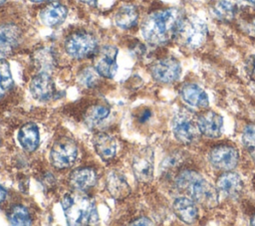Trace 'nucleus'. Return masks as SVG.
Masks as SVG:
<instances>
[{
	"mask_svg": "<svg viewBox=\"0 0 255 226\" xmlns=\"http://www.w3.org/2000/svg\"><path fill=\"white\" fill-rule=\"evenodd\" d=\"M182 12L178 8L157 10L145 17L141 24V34L151 45H162L175 38Z\"/></svg>",
	"mask_w": 255,
	"mask_h": 226,
	"instance_id": "nucleus-1",
	"label": "nucleus"
},
{
	"mask_svg": "<svg viewBox=\"0 0 255 226\" xmlns=\"http://www.w3.org/2000/svg\"><path fill=\"white\" fill-rule=\"evenodd\" d=\"M176 187L187 193L191 199L200 205L211 208L218 203V192L200 173L193 170H183L175 178Z\"/></svg>",
	"mask_w": 255,
	"mask_h": 226,
	"instance_id": "nucleus-2",
	"label": "nucleus"
},
{
	"mask_svg": "<svg viewBox=\"0 0 255 226\" xmlns=\"http://www.w3.org/2000/svg\"><path fill=\"white\" fill-rule=\"evenodd\" d=\"M62 208L69 225H91L99 221L94 200L80 190L65 194L62 199Z\"/></svg>",
	"mask_w": 255,
	"mask_h": 226,
	"instance_id": "nucleus-3",
	"label": "nucleus"
},
{
	"mask_svg": "<svg viewBox=\"0 0 255 226\" xmlns=\"http://www.w3.org/2000/svg\"><path fill=\"white\" fill-rule=\"evenodd\" d=\"M207 26L205 22L197 16L191 15L181 19L175 38L189 49L201 47L207 38Z\"/></svg>",
	"mask_w": 255,
	"mask_h": 226,
	"instance_id": "nucleus-4",
	"label": "nucleus"
},
{
	"mask_svg": "<svg viewBox=\"0 0 255 226\" xmlns=\"http://www.w3.org/2000/svg\"><path fill=\"white\" fill-rule=\"evenodd\" d=\"M98 42L88 32H76L69 36L65 42L66 53L77 60L91 57L97 52Z\"/></svg>",
	"mask_w": 255,
	"mask_h": 226,
	"instance_id": "nucleus-5",
	"label": "nucleus"
},
{
	"mask_svg": "<svg viewBox=\"0 0 255 226\" xmlns=\"http://www.w3.org/2000/svg\"><path fill=\"white\" fill-rule=\"evenodd\" d=\"M78 156V146L76 142L67 136L57 139L50 151L52 164L59 169L71 167Z\"/></svg>",
	"mask_w": 255,
	"mask_h": 226,
	"instance_id": "nucleus-6",
	"label": "nucleus"
},
{
	"mask_svg": "<svg viewBox=\"0 0 255 226\" xmlns=\"http://www.w3.org/2000/svg\"><path fill=\"white\" fill-rule=\"evenodd\" d=\"M171 128L174 137L185 144H189L195 141L199 135V128L197 121L192 116V114L187 111L178 112L172 118Z\"/></svg>",
	"mask_w": 255,
	"mask_h": 226,
	"instance_id": "nucleus-7",
	"label": "nucleus"
},
{
	"mask_svg": "<svg viewBox=\"0 0 255 226\" xmlns=\"http://www.w3.org/2000/svg\"><path fill=\"white\" fill-rule=\"evenodd\" d=\"M150 73L155 81L168 84L178 80L181 74V67L176 59L168 57L153 63Z\"/></svg>",
	"mask_w": 255,
	"mask_h": 226,
	"instance_id": "nucleus-8",
	"label": "nucleus"
},
{
	"mask_svg": "<svg viewBox=\"0 0 255 226\" xmlns=\"http://www.w3.org/2000/svg\"><path fill=\"white\" fill-rule=\"evenodd\" d=\"M118 48L113 45H107L100 49L95 59V69L104 78H114L118 71L117 64Z\"/></svg>",
	"mask_w": 255,
	"mask_h": 226,
	"instance_id": "nucleus-9",
	"label": "nucleus"
},
{
	"mask_svg": "<svg viewBox=\"0 0 255 226\" xmlns=\"http://www.w3.org/2000/svg\"><path fill=\"white\" fill-rule=\"evenodd\" d=\"M131 168L140 182H149L153 177V151L146 147L140 149L132 158Z\"/></svg>",
	"mask_w": 255,
	"mask_h": 226,
	"instance_id": "nucleus-10",
	"label": "nucleus"
},
{
	"mask_svg": "<svg viewBox=\"0 0 255 226\" xmlns=\"http://www.w3.org/2000/svg\"><path fill=\"white\" fill-rule=\"evenodd\" d=\"M239 159L237 150L229 145H218L212 148L209 153L211 164L220 170L230 171L236 167Z\"/></svg>",
	"mask_w": 255,
	"mask_h": 226,
	"instance_id": "nucleus-11",
	"label": "nucleus"
},
{
	"mask_svg": "<svg viewBox=\"0 0 255 226\" xmlns=\"http://www.w3.org/2000/svg\"><path fill=\"white\" fill-rule=\"evenodd\" d=\"M21 40L20 28L12 23L0 25V59L10 56L19 46Z\"/></svg>",
	"mask_w": 255,
	"mask_h": 226,
	"instance_id": "nucleus-12",
	"label": "nucleus"
},
{
	"mask_svg": "<svg viewBox=\"0 0 255 226\" xmlns=\"http://www.w3.org/2000/svg\"><path fill=\"white\" fill-rule=\"evenodd\" d=\"M30 93L34 99L40 102H47L53 99L56 89L50 75L46 72L36 75L30 83Z\"/></svg>",
	"mask_w": 255,
	"mask_h": 226,
	"instance_id": "nucleus-13",
	"label": "nucleus"
},
{
	"mask_svg": "<svg viewBox=\"0 0 255 226\" xmlns=\"http://www.w3.org/2000/svg\"><path fill=\"white\" fill-rule=\"evenodd\" d=\"M216 189L219 195L225 198H237L242 189L243 184L240 176L234 172H226L220 175L216 183Z\"/></svg>",
	"mask_w": 255,
	"mask_h": 226,
	"instance_id": "nucleus-14",
	"label": "nucleus"
},
{
	"mask_svg": "<svg viewBox=\"0 0 255 226\" xmlns=\"http://www.w3.org/2000/svg\"><path fill=\"white\" fill-rule=\"evenodd\" d=\"M197 125L200 133L215 138L221 135L223 130V118L214 112H206L197 119Z\"/></svg>",
	"mask_w": 255,
	"mask_h": 226,
	"instance_id": "nucleus-15",
	"label": "nucleus"
},
{
	"mask_svg": "<svg viewBox=\"0 0 255 226\" xmlns=\"http://www.w3.org/2000/svg\"><path fill=\"white\" fill-rule=\"evenodd\" d=\"M179 93L181 99L192 108L205 109L209 105L207 94L197 85L185 84L181 87Z\"/></svg>",
	"mask_w": 255,
	"mask_h": 226,
	"instance_id": "nucleus-16",
	"label": "nucleus"
},
{
	"mask_svg": "<svg viewBox=\"0 0 255 226\" xmlns=\"http://www.w3.org/2000/svg\"><path fill=\"white\" fill-rule=\"evenodd\" d=\"M107 190L110 195L116 199H123L130 193V188L125 176L116 170L107 175Z\"/></svg>",
	"mask_w": 255,
	"mask_h": 226,
	"instance_id": "nucleus-17",
	"label": "nucleus"
},
{
	"mask_svg": "<svg viewBox=\"0 0 255 226\" xmlns=\"http://www.w3.org/2000/svg\"><path fill=\"white\" fill-rule=\"evenodd\" d=\"M173 210L177 217L187 223L195 222L198 216V209L195 201L188 197H178L173 202Z\"/></svg>",
	"mask_w": 255,
	"mask_h": 226,
	"instance_id": "nucleus-18",
	"label": "nucleus"
},
{
	"mask_svg": "<svg viewBox=\"0 0 255 226\" xmlns=\"http://www.w3.org/2000/svg\"><path fill=\"white\" fill-rule=\"evenodd\" d=\"M68 10L60 3H51L47 5L40 12V19L42 23L49 27H55L62 24L67 18Z\"/></svg>",
	"mask_w": 255,
	"mask_h": 226,
	"instance_id": "nucleus-19",
	"label": "nucleus"
},
{
	"mask_svg": "<svg viewBox=\"0 0 255 226\" xmlns=\"http://www.w3.org/2000/svg\"><path fill=\"white\" fill-rule=\"evenodd\" d=\"M97 174L93 168L81 167L75 169L70 175V183L80 191H86L95 186Z\"/></svg>",
	"mask_w": 255,
	"mask_h": 226,
	"instance_id": "nucleus-20",
	"label": "nucleus"
},
{
	"mask_svg": "<svg viewBox=\"0 0 255 226\" xmlns=\"http://www.w3.org/2000/svg\"><path fill=\"white\" fill-rule=\"evenodd\" d=\"M18 141L25 150H36L40 143V133L37 124L28 122L22 125L18 132Z\"/></svg>",
	"mask_w": 255,
	"mask_h": 226,
	"instance_id": "nucleus-21",
	"label": "nucleus"
},
{
	"mask_svg": "<svg viewBox=\"0 0 255 226\" xmlns=\"http://www.w3.org/2000/svg\"><path fill=\"white\" fill-rule=\"evenodd\" d=\"M115 23L122 29H130L135 26L138 20V11L131 4L122 5L115 13Z\"/></svg>",
	"mask_w": 255,
	"mask_h": 226,
	"instance_id": "nucleus-22",
	"label": "nucleus"
},
{
	"mask_svg": "<svg viewBox=\"0 0 255 226\" xmlns=\"http://www.w3.org/2000/svg\"><path fill=\"white\" fill-rule=\"evenodd\" d=\"M94 147L97 153L104 159L110 160L117 153V141L116 139L107 134V133H99L94 137Z\"/></svg>",
	"mask_w": 255,
	"mask_h": 226,
	"instance_id": "nucleus-23",
	"label": "nucleus"
},
{
	"mask_svg": "<svg viewBox=\"0 0 255 226\" xmlns=\"http://www.w3.org/2000/svg\"><path fill=\"white\" fill-rule=\"evenodd\" d=\"M213 12L220 20H232L236 12V0H217L213 6Z\"/></svg>",
	"mask_w": 255,
	"mask_h": 226,
	"instance_id": "nucleus-24",
	"label": "nucleus"
},
{
	"mask_svg": "<svg viewBox=\"0 0 255 226\" xmlns=\"http://www.w3.org/2000/svg\"><path fill=\"white\" fill-rule=\"evenodd\" d=\"M8 219L13 225H30L32 223L31 215L28 209L23 205H15L8 213Z\"/></svg>",
	"mask_w": 255,
	"mask_h": 226,
	"instance_id": "nucleus-25",
	"label": "nucleus"
},
{
	"mask_svg": "<svg viewBox=\"0 0 255 226\" xmlns=\"http://www.w3.org/2000/svg\"><path fill=\"white\" fill-rule=\"evenodd\" d=\"M13 77L10 65L5 58L0 59V88L3 91L9 90L13 86Z\"/></svg>",
	"mask_w": 255,
	"mask_h": 226,
	"instance_id": "nucleus-26",
	"label": "nucleus"
},
{
	"mask_svg": "<svg viewBox=\"0 0 255 226\" xmlns=\"http://www.w3.org/2000/svg\"><path fill=\"white\" fill-rule=\"evenodd\" d=\"M110 114V109L106 106L99 105L94 107L87 115V120L90 124H98L105 120Z\"/></svg>",
	"mask_w": 255,
	"mask_h": 226,
	"instance_id": "nucleus-27",
	"label": "nucleus"
},
{
	"mask_svg": "<svg viewBox=\"0 0 255 226\" xmlns=\"http://www.w3.org/2000/svg\"><path fill=\"white\" fill-rule=\"evenodd\" d=\"M100 74L95 68H86L79 75V82L81 85L92 88L98 84Z\"/></svg>",
	"mask_w": 255,
	"mask_h": 226,
	"instance_id": "nucleus-28",
	"label": "nucleus"
},
{
	"mask_svg": "<svg viewBox=\"0 0 255 226\" xmlns=\"http://www.w3.org/2000/svg\"><path fill=\"white\" fill-rule=\"evenodd\" d=\"M242 142L248 150H255V124H248L244 127L242 132Z\"/></svg>",
	"mask_w": 255,
	"mask_h": 226,
	"instance_id": "nucleus-29",
	"label": "nucleus"
},
{
	"mask_svg": "<svg viewBox=\"0 0 255 226\" xmlns=\"http://www.w3.org/2000/svg\"><path fill=\"white\" fill-rule=\"evenodd\" d=\"M131 225H150L151 224V221L145 217H141V218H138L136 220H134L133 222L130 223Z\"/></svg>",
	"mask_w": 255,
	"mask_h": 226,
	"instance_id": "nucleus-30",
	"label": "nucleus"
},
{
	"mask_svg": "<svg viewBox=\"0 0 255 226\" xmlns=\"http://www.w3.org/2000/svg\"><path fill=\"white\" fill-rule=\"evenodd\" d=\"M149 116H150V112H149V110H144V111L138 115V120H139L140 122H144L145 120H147V119L149 118Z\"/></svg>",
	"mask_w": 255,
	"mask_h": 226,
	"instance_id": "nucleus-31",
	"label": "nucleus"
},
{
	"mask_svg": "<svg viewBox=\"0 0 255 226\" xmlns=\"http://www.w3.org/2000/svg\"><path fill=\"white\" fill-rule=\"evenodd\" d=\"M6 196H7V192H6L5 188L0 184V202L4 201L5 198H6Z\"/></svg>",
	"mask_w": 255,
	"mask_h": 226,
	"instance_id": "nucleus-32",
	"label": "nucleus"
},
{
	"mask_svg": "<svg viewBox=\"0 0 255 226\" xmlns=\"http://www.w3.org/2000/svg\"><path fill=\"white\" fill-rule=\"evenodd\" d=\"M83 3H85V4H87V5H89V6H96L97 5V2H98V0H81Z\"/></svg>",
	"mask_w": 255,
	"mask_h": 226,
	"instance_id": "nucleus-33",
	"label": "nucleus"
},
{
	"mask_svg": "<svg viewBox=\"0 0 255 226\" xmlns=\"http://www.w3.org/2000/svg\"><path fill=\"white\" fill-rule=\"evenodd\" d=\"M34 3H40V2H46V1H52V0H29Z\"/></svg>",
	"mask_w": 255,
	"mask_h": 226,
	"instance_id": "nucleus-34",
	"label": "nucleus"
},
{
	"mask_svg": "<svg viewBox=\"0 0 255 226\" xmlns=\"http://www.w3.org/2000/svg\"><path fill=\"white\" fill-rule=\"evenodd\" d=\"M250 224H251V225H253V226H255V215H254V216L251 218Z\"/></svg>",
	"mask_w": 255,
	"mask_h": 226,
	"instance_id": "nucleus-35",
	"label": "nucleus"
},
{
	"mask_svg": "<svg viewBox=\"0 0 255 226\" xmlns=\"http://www.w3.org/2000/svg\"><path fill=\"white\" fill-rule=\"evenodd\" d=\"M246 1H248L249 3H251L252 5H254V6H255V0H246Z\"/></svg>",
	"mask_w": 255,
	"mask_h": 226,
	"instance_id": "nucleus-36",
	"label": "nucleus"
},
{
	"mask_svg": "<svg viewBox=\"0 0 255 226\" xmlns=\"http://www.w3.org/2000/svg\"><path fill=\"white\" fill-rule=\"evenodd\" d=\"M5 1H6V0H0V5H1V4H3Z\"/></svg>",
	"mask_w": 255,
	"mask_h": 226,
	"instance_id": "nucleus-37",
	"label": "nucleus"
},
{
	"mask_svg": "<svg viewBox=\"0 0 255 226\" xmlns=\"http://www.w3.org/2000/svg\"><path fill=\"white\" fill-rule=\"evenodd\" d=\"M253 27H254V30H255V21H254V24H253Z\"/></svg>",
	"mask_w": 255,
	"mask_h": 226,
	"instance_id": "nucleus-38",
	"label": "nucleus"
}]
</instances>
